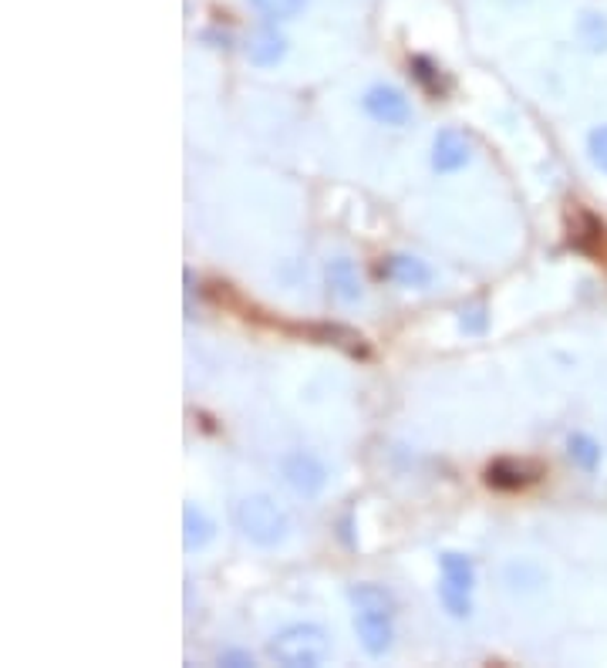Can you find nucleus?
<instances>
[{
	"instance_id": "20",
	"label": "nucleus",
	"mask_w": 607,
	"mask_h": 668,
	"mask_svg": "<svg viewBox=\"0 0 607 668\" xmlns=\"http://www.w3.org/2000/svg\"><path fill=\"white\" fill-rule=\"evenodd\" d=\"M587 156H590V163L607 176V125H597V129L587 135Z\"/></svg>"
},
{
	"instance_id": "12",
	"label": "nucleus",
	"mask_w": 607,
	"mask_h": 668,
	"mask_svg": "<svg viewBox=\"0 0 607 668\" xmlns=\"http://www.w3.org/2000/svg\"><path fill=\"white\" fill-rule=\"evenodd\" d=\"M213 537H216V524H213V520H209L199 506L186 503V506H183V547L193 554V551L209 547Z\"/></svg>"
},
{
	"instance_id": "5",
	"label": "nucleus",
	"mask_w": 607,
	"mask_h": 668,
	"mask_svg": "<svg viewBox=\"0 0 607 668\" xmlns=\"http://www.w3.org/2000/svg\"><path fill=\"white\" fill-rule=\"evenodd\" d=\"M361 105L378 125H395L399 129V125H409V119H412V105L395 85H371L364 92Z\"/></svg>"
},
{
	"instance_id": "7",
	"label": "nucleus",
	"mask_w": 607,
	"mask_h": 668,
	"mask_svg": "<svg viewBox=\"0 0 607 668\" xmlns=\"http://www.w3.org/2000/svg\"><path fill=\"white\" fill-rule=\"evenodd\" d=\"M473 160V145L460 129H442L432 138V169L435 173H460Z\"/></svg>"
},
{
	"instance_id": "3",
	"label": "nucleus",
	"mask_w": 607,
	"mask_h": 668,
	"mask_svg": "<svg viewBox=\"0 0 607 668\" xmlns=\"http://www.w3.org/2000/svg\"><path fill=\"white\" fill-rule=\"evenodd\" d=\"M439 567H442V584H439L442 608L452 618H470L473 615V584H476L473 561L466 554L445 551L439 557Z\"/></svg>"
},
{
	"instance_id": "11",
	"label": "nucleus",
	"mask_w": 607,
	"mask_h": 668,
	"mask_svg": "<svg viewBox=\"0 0 607 668\" xmlns=\"http://www.w3.org/2000/svg\"><path fill=\"white\" fill-rule=\"evenodd\" d=\"M328 284H331V294L338 297V301H344V305L361 301V277L348 257H338L328 264Z\"/></svg>"
},
{
	"instance_id": "8",
	"label": "nucleus",
	"mask_w": 607,
	"mask_h": 668,
	"mask_svg": "<svg viewBox=\"0 0 607 668\" xmlns=\"http://www.w3.org/2000/svg\"><path fill=\"white\" fill-rule=\"evenodd\" d=\"M544 476V470L537 463H526V460H496L486 466V483L493 490L513 493V490H526L529 483H537Z\"/></svg>"
},
{
	"instance_id": "16",
	"label": "nucleus",
	"mask_w": 607,
	"mask_h": 668,
	"mask_svg": "<svg viewBox=\"0 0 607 668\" xmlns=\"http://www.w3.org/2000/svg\"><path fill=\"white\" fill-rule=\"evenodd\" d=\"M604 240V223L590 213H574L570 219V244L584 254H594Z\"/></svg>"
},
{
	"instance_id": "18",
	"label": "nucleus",
	"mask_w": 607,
	"mask_h": 668,
	"mask_svg": "<svg viewBox=\"0 0 607 668\" xmlns=\"http://www.w3.org/2000/svg\"><path fill=\"white\" fill-rule=\"evenodd\" d=\"M577 34L590 51H607V18L604 14L584 11L577 21Z\"/></svg>"
},
{
	"instance_id": "17",
	"label": "nucleus",
	"mask_w": 607,
	"mask_h": 668,
	"mask_svg": "<svg viewBox=\"0 0 607 668\" xmlns=\"http://www.w3.org/2000/svg\"><path fill=\"white\" fill-rule=\"evenodd\" d=\"M348 598L354 608H368V612H392L395 615V598L382 587V584H354L348 590Z\"/></svg>"
},
{
	"instance_id": "10",
	"label": "nucleus",
	"mask_w": 607,
	"mask_h": 668,
	"mask_svg": "<svg viewBox=\"0 0 607 668\" xmlns=\"http://www.w3.org/2000/svg\"><path fill=\"white\" fill-rule=\"evenodd\" d=\"M287 54V38L274 24H260L247 34V58L260 68L277 64Z\"/></svg>"
},
{
	"instance_id": "1",
	"label": "nucleus",
	"mask_w": 607,
	"mask_h": 668,
	"mask_svg": "<svg viewBox=\"0 0 607 668\" xmlns=\"http://www.w3.org/2000/svg\"><path fill=\"white\" fill-rule=\"evenodd\" d=\"M267 651L274 661H280L287 668H318L331 658V635L311 621L287 625L284 631L274 635Z\"/></svg>"
},
{
	"instance_id": "14",
	"label": "nucleus",
	"mask_w": 607,
	"mask_h": 668,
	"mask_svg": "<svg viewBox=\"0 0 607 668\" xmlns=\"http://www.w3.org/2000/svg\"><path fill=\"white\" fill-rule=\"evenodd\" d=\"M378 274L389 277V280H395V284H402V287H425V284L432 280V270H429L422 260H415V257H402V254L389 257Z\"/></svg>"
},
{
	"instance_id": "4",
	"label": "nucleus",
	"mask_w": 607,
	"mask_h": 668,
	"mask_svg": "<svg viewBox=\"0 0 607 668\" xmlns=\"http://www.w3.org/2000/svg\"><path fill=\"white\" fill-rule=\"evenodd\" d=\"M280 476L297 496H318L328 486V466L311 450H294L280 460Z\"/></svg>"
},
{
	"instance_id": "15",
	"label": "nucleus",
	"mask_w": 607,
	"mask_h": 668,
	"mask_svg": "<svg viewBox=\"0 0 607 668\" xmlns=\"http://www.w3.org/2000/svg\"><path fill=\"white\" fill-rule=\"evenodd\" d=\"M567 460H570L577 470H584V473H597V466H600V460H604L600 442H597L594 435H587V432H574V435L567 439Z\"/></svg>"
},
{
	"instance_id": "19",
	"label": "nucleus",
	"mask_w": 607,
	"mask_h": 668,
	"mask_svg": "<svg viewBox=\"0 0 607 668\" xmlns=\"http://www.w3.org/2000/svg\"><path fill=\"white\" fill-rule=\"evenodd\" d=\"M308 0H254V8L267 18V21H290L304 11Z\"/></svg>"
},
{
	"instance_id": "2",
	"label": "nucleus",
	"mask_w": 607,
	"mask_h": 668,
	"mask_svg": "<svg viewBox=\"0 0 607 668\" xmlns=\"http://www.w3.org/2000/svg\"><path fill=\"white\" fill-rule=\"evenodd\" d=\"M234 520H237V531L257 544V547H277L287 541L290 534V520L287 513L267 496V493H254V496H244L237 506H234Z\"/></svg>"
},
{
	"instance_id": "9",
	"label": "nucleus",
	"mask_w": 607,
	"mask_h": 668,
	"mask_svg": "<svg viewBox=\"0 0 607 668\" xmlns=\"http://www.w3.org/2000/svg\"><path fill=\"white\" fill-rule=\"evenodd\" d=\"M300 331L308 335V338H315V341H321V345L341 348L351 358H368V341L354 328H344V325H308V328H300Z\"/></svg>"
},
{
	"instance_id": "21",
	"label": "nucleus",
	"mask_w": 607,
	"mask_h": 668,
	"mask_svg": "<svg viewBox=\"0 0 607 668\" xmlns=\"http://www.w3.org/2000/svg\"><path fill=\"white\" fill-rule=\"evenodd\" d=\"M486 325H490L486 308H470V311H463V331H466V335H483Z\"/></svg>"
},
{
	"instance_id": "6",
	"label": "nucleus",
	"mask_w": 607,
	"mask_h": 668,
	"mask_svg": "<svg viewBox=\"0 0 607 668\" xmlns=\"http://www.w3.org/2000/svg\"><path fill=\"white\" fill-rule=\"evenodd\" d=\"M354 631L361 648L371 658H382L392 648L395 628H392V612H368V608H354Z\"/></svg>"
},
{
	"instance_id": "22",
	"label": "nucleus",
	"mask_w": 607,
	"mask_h": 668,
	"mask_svg": "<svg viewBox=\"0 0 607 668\" xmlns=\"http://www.w3.org/2000/svg\"><path fill=\"white\" fill-rule=\"evenodd\" d=\"M219 665H234V668H250V665H254V658H250L247 651H223V655H219Z\"/></svg>"
},
{
	"instance_id": "13",
	"label": "nucleus",
	"mask_w": 607,
	"mask_h": 668,
	"mask_svg": "<svg viewBox=\"0 0 607 668\" xmlns=\"http://www.w3.org/2000/svg\"><path fill=\"white\" fill-rule=\"evenodd\" d=\"M409 71H412L415 85H419L429 99H445V92L452 89L449 74H445L432 58H425V54H415V58L409 61Z\"/></svg>"
}]
</instances>
